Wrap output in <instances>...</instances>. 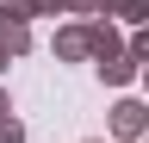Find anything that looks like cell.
Here are the masks:
<instances>
[{
    "label": "cell",
    "instance_id": "3",
    "mask_svg": "<svg viewBox=\"0 0 149 143\" xmlns=\"http://www.w3.org/2000/svg\"><path fill=\"white\" fill-rule=\"evenodd\" d=\"M87 38H93V62H112V56H124V38H118V25L112 19H87Z\"/></svg>",
    "mask_w": 149,
    "mask_h": 143
},
{
    "label": "cell",
    "instance_id": "6",
    "mask_svg": "<svg viewBox=\"0 0 149 143\" xmlns=\"http://www.w3.org/2000/svg\"><path fill=\"white\" fill-rule=\"evenodd\" d=\"M100 13H106V19H124V25H149V0H100Z\"/></svg>",
    "mask_w": 149,
    "mask_h": 143
},
{
    "label": "cell",
    "instance_id": "8",
    "mask_svg": "<svg viewBox=\"0 0 149 143\" xmlns=\"http://www.w3.org/2000/svg\"><path fill=\"white\" fill-rule=\"evenodd\" d=\"M0 143H25V124H19L13 112H6V118H0Z\"/></svg>",
    "mask_w": 149,
    "mask_h": 143
},
{
    "label": "cell",
    "instance_id": "7",
    "mask_svg": "<svg viewBox=\"0 0 149 143\" xmlns=\"http://www.w3.org/2000/svg\"><path fill=\"white\" fill-rule=\"evenodd\" d=\"M0 13L6 19H37V0H0Z\"/></svg>",
    "mask_w": 149,
    "mask_h": 143
},
{
    "label": "cell",
    "instance_id": "4",
    "mask_svg": "<svg viewBox=\"0 0 149 143\" xmlns=\"http://www.w3.org/2000/svg\"><path fill=\"white\" fill-rule=\"evenodd\" d=\"M100 81H106V87H130V81H143V62H137V56L124 50V56L100 62Z\"/></svg>",
    "mask_w": 149,
    "mask_h": 143
},
{
    "label": "cell",
    "instance_id": "14",
    "mask_svg": "<svg viewBox=\"0 0 149 143\" xmlns=\"http://www.w3.org/2000/svg\"><path fill=\"white\" fill-rule=\"evenodd\" d=\"M87 143H100V137H87Z\"/></svg>",
    "mask_w": 149,
    "mask_h": 143
},
{
    "label": "cell",
    "instance_id": "2",
    "mask_svg": "<svg viewBox=\"0 0 149 143\" xmlns=\"http://www.w3.org/2000/svg\"><path fill=\"white\" fill-rule=\"evenodd\" d=\"M50 50H56V62H87V56H93V38H87V19H74V25H62Z\"/></svg>",
    "mask_w": 149,
    "mask_h": 143
},
{
    "label": "cell",
    "instance_id": "1",
    "mask_svg": "<svg viewBox=\"0 0 149 143\" xmlns=\"http://www.w3.org/2000/svg\"><path fill=\"white\" fill-rule=\"evenodd\" d=\"M112 137H130V143H143V137H149V106L124 93L118 106H112Z\"/></svg>",
    "mask_w": 149,
    "mask_h": 143
},
{
    "label": "cell",
    "instance_id": "10",
    "mask_svg": "<svg viewBox=\"0 0 149 143\" xmlns=\"http://www.w3.org/2000/svg\"><path fill=\"white\" fill-rule=\"evenodd\" d=\"M56 13H68V0H37V19H56Z\"/></svg>",
    "mask_w": 149,
    "mask_h": 143
},
{
    "label": "cell",
    "instance_id": "9",
    "mask_svg": "<svg viewBox=\"0 0 149 143\" xmlns=\"http://www.w3.org/2000/svg\"><path fill=\"white\" fill-rule=\"evenodd\" d=\"M130 56H137V62H143V68H149V25H143V31H137V38H130Z\"/></svg>",
    "mask_w": 149,
    "mask_h": 143
},
{
    "label": "cell",
    "instance_id": "11",
    "mask_svg": "<svg viewBox=\"0 0 149 143\" xmlns=\"http://www.w3.org/2000/svg\"><path fill=\"white\" fill-rule=\"evenodd\" d=\"M6 112H13V100H6V87H0V118H6Z\"/></svg>",
    "mask_w": 149,
    "mask_h": 143
},
{
    "label": "cell",
    "instance_id": "13",
    "mask_svg": "<svg viewBox=\"0 0 149 143\" xmlns=\"http://www.w3.org/2000/svg\"><path fill=\"white\" fill-rule=\"evenodd\" d=\"M143 93H149V68H143Z\"/></svg>",
    "mask_w": 149,
    "mask_h": 143
},
{
    "label": "cell",
    "instance_id": "15",
    "mask_svg": "<svg viewBox=\"0 0 149 143\" xmlns=\"http://www.w3.org/2000/svg\"><path fill=\"white\" fill-rule=\"evenodd\" d=\"M143 143H149V137H143Z\"/></svg>",
    "mask_w": 149,
    "mask_h": 143
},
{
    "label": "cell",
    "instance_id": "12",
    "mask_svg": "<svg viewBox=\"0 0 149 143\" xmlns=\"http://www.w3.org/2000/svg\"><path fill=\"white\" fill-rule=\"evenodd\" d=\"M6 62H13V56H6V44H0V75H6Z\"/></svg>",
    "mask_w": 149,
    "mask_h": 143
},
{
    "label": "cell",
    "instance_id": "5",
    "mask_svg": "<svg viewBox=\"0 0 149 143\" xmlns=\"http://www.w3.org/2000/svg\"><path fill=\"white\" fill-rule=\"evenodd\" d=\"M0 44H6V56L19 62L31 50V19H6V13H0Z\"/></svg>",
    "mask_w": 149,
    "mask_h": 143
}]
</instances>
